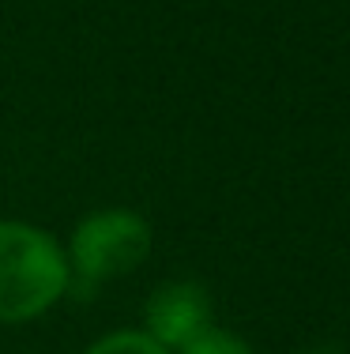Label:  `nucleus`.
<instances>
[{
    "label": "nucleus",
    "instance_id": "1",
    "mask_svg": "<svg viewBox=\"0 0 350 354\" xmlns=\"http://www.w3.org/2000/svg\"><path fill=\"white\" fill-rule=\"evenodd\" d=\"M64 245L46 226L0 218V324L19 328L57 309L72 290Z\"/></svg>",
    "mask_w": 350,
    "mask_h": 354
},
{
    "label": "nucleus",
    "instance_id": "2",
    "mask_svg": "<svg viewBox=\"0 0 350 354\" xmlns=\"http://www.w3.org/2000/svg\"><path fill=\"white\" fill-rule=\"evenodd\" d=\"M155 249V230L132 207H95L83 215L72 230L64 257H68L72 279L83 283H113L139 272Z\"/></svg>",
    "mask_w": 350,
    "mask_h": 354
},
{
    "label": "nucleus",
    "instance_id": "3",
    "mask_svg": "<svg viewBox=\"0 0 350 354\" xmlns=\"http://www.w3.org/2000/svg\"><path fill=\"white\" fill-rule=\"evenodd\" d=\"M215 324L211 294L196 279H166L158 283L144 301V332L166 351H181L188 339H196L204 328Z\"/></svg>",
    "mask_w": 350,
    "mask_h": 354
},
{
    "label": "nucleus",
    "instance_id": "4",
    "mask_svg": "<svg viewBox=\"0 0 350 354\" xmlns=\"http://www.w3.org/2000/svg\"><path fill=\"white\" fill-rule=\"evenodd\" d=\"M83 354H170L162 343H155L144 328H113V332L98 335Z\"/></svg>",
    "mask_w": 350,
    "mask_h": 354
},
{
    "label": "nucleus",
    "instance_id": "5",
    "mask_svg": "<svg viewBox=\"0 0 350 354\" xmlns=\"http://www.w3.org/2000/svg\"><path fill=\"white\" fill-rule=\"evenodd\" d=\"M173 354H256L253 347H249V339H241L237 332H230V328H204V332L196 335V339H188L181 351Z\"/></svg>",
    "mask_w": 350,
    "mask_h": 354
}]
</instances>
